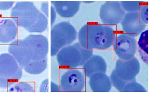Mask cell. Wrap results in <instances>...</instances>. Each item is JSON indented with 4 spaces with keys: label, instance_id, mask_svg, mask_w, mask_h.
Instances as JSON below:
<instances>
[{
    "label": "cell",
    "instance_id": "obj_27",
    "mask_svg": "<svg viewBox=\"0 0 149 93\" xmlns=\"http://www.w3.org/2000/svg\"><path fill=\"white\" fill-rule=\"evenodd\" d=\"M84 3H87V4H89V3H93L94 2H95L94 1H83Z\"/></svg>",
    "mask_w": 149,
    "mask_h": 93
},
{
    "label": "cell",
    "instance_id": "obj_4",
    "mask_svg": "<svg viewBox=\"0 0 149 93\" xmlns=\"http://www.w3.org/2000/svg\"><path fill=\"white\" fill-rule=\"evenodd\" d=\"M93 50L82 47L78 42L60 49L56 54L60 66L66 69L82 66L93 55Z\"/></svg>",
    "mask_w": 149,
    "mask_h": 93
},
{
    "label": "cell",
    "instance_id": "obj_16",
    "mask_svg": "<svg viewBox=\"0 0 149 93\" xmlns=\"http://www.w3.org/2000/svg\"><path fill=\"white\" fill-rule=\"evenodd\" d=\"M137 44L138 51L143 61L148 63V30L143 31L140 34Z\"/></svg>",
    "mask_w": 149,
    "mask_h": 93
},
{
    "label": "cell",
    "instance_id": "obj_7",
    "mask_svg": "<svg viewBox=\"0 0 149 93\" xmlns=\"http://www.w3.org/2000/svg\"><path fill=\"white\" fill-rule=\"evenodd\" d=\"M60 78V91L65 92L82 91L85 85V76L81 71L75 68L67 69Z\"/></svg>",
    "mask_w": 149,
    "mask_h": 93
},
{
    "label": "cell",
    "instance_id": "obj_9",
    "mask_svg": "<svg viewBox=\"0 0 149 93\" xmlns=\"http://www.w3.org/2000/svg\"><path fill=\"white\" fill-rule=\"evenodd\" d=\"M21 68L11 54L5 53L0 55V77L17 83L22 75Z\"/></svg>",
    "mask_w": 149,
    "mask_h": 93
},
{
    "label": "cell",
    "instance_id": "obj_23",
    "mask_svg": "<svg viewBox=\"0 0 149 93\" xmlns=\"http://www.w3.org/2000/svg\"><path fill=\"white\" fill-rule=\"evenodd\" d=\"M49 17L50 18V25L52 27L55 21L56 17V11L52 5H50V6H49L47 18L49 19Z\"/></svg>",
    "mask_w": 149,
    "mask_h": 93
},
{
    "label": "cell",
    "instance_id": "obj_24",
    "mask_svg": "<svg viewBox=\"0 0 149 93\" xmlns=\"http://www.w3.org/2000/svg\"><path fill=\"white\" fill-rule=\"evenodd\" d=\"M49 81L48 78L44 80L40 86L39 91L40 92H48Z\"/></svg>",
    "mask_w": 149,
    "mask_h": 93
},
{
    "label": "cell",
    "instance_id": "obj_6",
    "mask_svg": "<svg viewBox=\"0 0 149 93\" xmlns=\"http://www.w3.org/2000/svg\"><path fill=\"white\" fill-rule=\"evenodd\" d=\"M126 13L120 1H107L101 6L99 15L103 24L112 26L120 23Z\"/></svg>",
    "mask_w": 149,
    "mask_h": 93
},
{
    "label": "cell",
    "instance_id": "obj_17",
    "mask_svg": "<svg viewBox=\"0 0 149 93\" xmlns=\"http://www.w3.org/2000/svg\"><path fill=\"white\" fill-rule=\"evenodd\" d=\"M47 58L33 62L29 64L24 68L27 73L34 75L42 73L46 68L47 63Z\"/></svg>",
    "mask_w": 149,
    "mask_h": 93
},
{
    "label": "cell",
    "instance_id": "obj_1",
    "mask_svg": "<svg viewBox=\"0 0 149 93\" xmlns=\"http://www.w3.org/2000/svg\"><path fill=\"white\" fill-rule=\"evenodd\" d=\"M49 50L48 39L41 34H30L23 39L15 40L8 48L10 54L23 68L31 63L47 58Z\"/></svg>",
    "mask_w": 149,
    "mask_h": 93
},
{
    "label": "cell",
    "instance_id": "obj_22",
    "mask_svg": "<svg viewBox=\"0 0 149 93\" xmlns=\"http://www.w3.org/2000/svg\"><path fill=\"white\" fill-rule=\"evenodd\" d=\"M139 18L141 21L145 25L148 23V5L143 4L138 11Z\"/></svg>",
    "mask_w": 149,
    "mask_h": 93
},
{
    "label": "cell",
    "instance_id": "obj_18",
    "mask_svg": "<svg viewBox=\"0 0 149 93\" xmlns=\"http://www.w3.org/2000/svg\"><path fill=\"white\" fill-rule=\"evenodd\" d=\"M122 7L126 12H138L145 3L144 1H120Z\"/></svg>",
    "mask_w": 149,
    "mask_h": 93
},
{
    "label": "cell",
    "instance_id": "obj_21",
    "mask_svg": "<svg viewBox=\"0 0 149 93\" xmlns=\"http://www.w3.org/2000/svg\"><path fill=\"white\" fill-rule=\"evenodd\" d=\"M9 92H34V88L29 84L21 82L16 83L9 90Z\"/></svg>",
    "mask_w": 149,
    "mask_h": 93
},
{
    "label": "cell",
    "instance_id": "obj_26",
    "mask_svg": "<svg viewBox=\"0 0 149 93\" xmlns=\"http://www.w3.org/2000/svg\"><path fill=\"white\" fill-rule=\"evenodd\" d=\"M14 2H0V10H8L12 6Z\"/></svg>",
    "mask_w": 149,
    "mask_h": 93
},
{
    "label": "cell",
    "instance_id": "obj_8",
    "mask_svg": "<svg viewBox=\"0 0 149 93\" xmlns=\"http://www.w3.org/2000/svg\"><path fill=\"white\" fill-rule=\"evenodd\" d=\"M112 46L119 59L127 60L135 57L137 50L135 37L124 33L120 34L116 36Z\"/></svg>",
    "mask_w": 149,
    "mask_h": 93
},
{
    "label": "cell",
    "instance_id": "obj_19",
    "mask_svg": "<svg viewBox=\"0 0 149 93\" xmlns=\"http://www.w3.org/2000/svg\"><path fill=\"white\" fill-rule=\"evenodd\" d=\"M109 78L112 85L120 92H122L125 85L128 82L124 80L118 76L114 70L111 72Z\"/></svg>",
    "mask_w": 149,
    "mask_h": 93
},
{
    "label": "cell",
    "instance_id": "obj_13",
    "mask_svg": "<svg viewBox=\"0 0 149 93\" xmlns=\"http://www.w3.org/2000/svg\"><path fill=\"white\" fill-rule=\"evenodd\" d=\"M51 3L61 17L66 18L74 17L79 10L80 1H52Z\"/></svg>",
    "mask_w": 149,
    "mask_h": 93
},
{
    "label": "cell",
    "instance_id": "obj_2",
    "mask_svg": "<svg viewBox=\"0 0 149 93\" xmlns=\"http://www.w3.org/2000/svg\"><path fill=\"white\" fill-rule=\"evenodd\" d=\"M116 36L112 26L89 22L83 25L77 34L80 44L84 48L93 50L109 48L113 45Z\"/></svg>",
    "mask_w": 149,
    "mask_h": 93
},
{
    "label": "cell",
    "instance_id": "obj_12",
    "mask_svg": "<svg viewBox=\"0 0 149 93\" xmlns=\"http://www.w3.org/2000/svg\"><path fill=\"white\" fill-rule=\"evenodd\" d=\"M82 66L83 74L88 78L96 73H106L107 67L104 59L100 55L95 54H93Z\"/></svg>",
    "mask_w": 149,
    "mask_h": 93
},
{
    "label": "cell",
    "instance_id": "obj_11",
    "mask_svg": "<svg viewBox=\"0 0 149 93\" xmlns=\"http://www.w3.org/2000/svg\"><path fill=\"white\" fill-rule=\"evenodd\" d=\"M120 23L124 33L134 37L140 34L146 27L141 21L138 12L126 13Z\"/></svg>",
    "mask_w": 149,
    "mask_h": 93
},
{
    "label": "cell",
    "instance_id": "obj_20",
    "mask_svg": "<svg viewBox=\"0 0 149 93\" xmlns=\"http://www.w3.org/2000/svg\"><path fill=\"white\" fill-rule=\"evenodd\" d=\"M123 92H146L145 88L136 79L128 82L123 88Z\"/></svg>",
    "mask_w": 149,
    "mask_h": 93
},
{
    "label": "cell",
    "instance_id": "obj_14",
    "mask_svg": "<svg viewBox=\"0 0 149 93\" xmlns=\"http://www.w3.org/2000/svg\"><path fill=\"white\" fill-rule=\"evenodd\" d=\"M89 78V84L92 91L108 92L111 90L112 85L109 77L105 73H95Z\"/></svg>",
    "mask_w": 149,
    "mask_h": 93
},
{
    "label": "cell",
    "instance_id": "obj_15",
    "mask_svg": "<svg viewBox=\"0 0 149 93\" xmlns=\"http://www.w3.org/2000/svg\"><path fill=\"white\" fill-rule=\"evenodd\" d=\"M17 28L10 19L0 21V42L7 43L13 40L17 35Z\"/></svg>",
    "mask_w": 149,
    "mask_h": 93
},
{
    "label": "cell",
    "instance_id": "obj_25",
    "mask_svg": "<svg viewBox=\"0 0 149 93\" xmlns=\"http://www.w3.org/2000/svg\"><path fill=\"white\" fill-rule=\"evenodd\" d=\"M49 92H60L59 86L52 81H50L49 84Z\"/></svg>",
    "mask_w": 149,
    "mask_h": 93
},
{
    "label": "cell",
    "instance_id": "obj_5",
    "mask_svg": "<svg viewBox=\"0 0 149 93\" xmlns=\"http://www.w3.org/2000/svg\"><path fill=\"white\" fill-rule=\"evenodd\" d=\"M77 34L75 28L68 21H61L51 27V56H55L61 48L71 45L76 39Z\"/></svg>",
    "mask_w": 149,
    "mask_h": 93
},
{
    "label": "cell",
    "instance_id": "obj_3",
    "mask_svg": "<svg viewBox=\"0 0 149 93\" xmlns=\"http://www.w3.org/2000/svg\"><path fill=\"white\" fill-rule=\"evenodd\" d=\"M11 17L18 26L30 32H43L48 25L47 17L32 2H17L11 10Z\"/></svg>",
    "mask_w": 149,
    "mask_h": 93
},
{
    "label": "cell",
    "instance_id": "obj_10",
    "mask_svg": "<svg viewBox=\"0 0 149 93\" xmlns=\"http://www.w3.org/2000/svg\"><path fill=\"white\" fill-rule=\"evenodd\" d=\"M140 69V62L134 57L129 59L117 60L114 70L118 76L125 81H129L136 79Z\"/></svg>",
    "mask_w": 149,
    "mask_h": 93
}]
</instances>
